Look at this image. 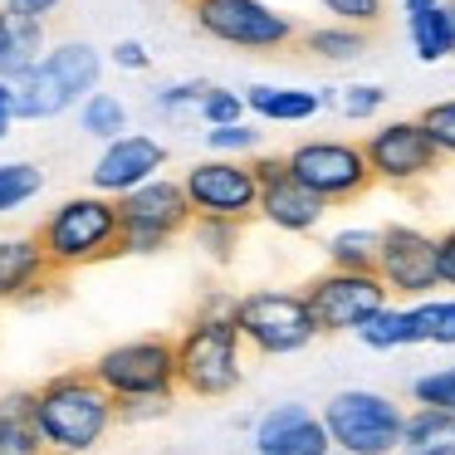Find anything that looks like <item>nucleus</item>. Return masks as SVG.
Segmentation results:
<instances>
[{"label":"nucleus","mask_w":455,"mask_h":455,"mask_svg":"<svg viewBox=\"0 0 455 455\" xmlns=\"http://www.w3.org/2000/svg\"><path fill=\"white\" fill-rule=\"evenodd\" d=\"M30 396H35V426H40L50 455H84L93 445H103V435L118 426V402L89 367L54 372Z\"/></svg>","instance_id":"f257e3e1"},{"label":"nucleus","mask_w":455,"mask_h":455,"mask_svg":"<svg viewBox=\"0 0 455 455\" xmlns=\"http://www.w3.org/2000/svg\"><path fill=\"white\" fill-rule=\"evenodd\" d=\"M44 259H50L60 275L84 265H103V259L123 255V216L113 196H69L40 220L35 230Z\"/></svg>","instance_id":"f03ea898"},{"label":"nucleus","mask_w":455,"mask_h":455,"mask_svg":"<svg viewBox=\"0 0 455 455\" xmlns=\"http://www.w3.org/2000/svg\"><path fill=\"white\" fill-rule=\"evenodd\" d=\"M177 372L181 392L201 402H220L245 377V338L235 328V314H196L177 333Z\"/></svg>","instance_id":"7ed1b4c3"},{"label":"nucleus","mask_w":455,"mask_h":455,"mask_svg":"<svg viewBox=\"0 0 455 455\" xmlns=\"http://www.w3.org/2000/svg\"><path fill=\"white\" fill-rule=\"evenodd\" d=\"M323 426L333 435V451L343 455H402L406 411L387 392L372 387H343L323 402Z\"/></svg>","instance_id":"20e7f679"},{"label":"nucleus","mask_w":455,"mask_h":455,"mask_svg":"<svg viewBox=\"0 0 455 455\" xmlns=\"http://www.w3.org/2000/svg\"><path fill=\"white\" fill-rule=\"evenodd\" d=\"M235 328L245 338V347H255L259 357L304 353L318 338V323H314V308H308L304 289H250V294H240Z\"/></svg>","instance_id":"39448f33"},{"label":"nucleus","mask_w":455,"mask_h":455,"mask_svg":"<svg viewBox=\"0 0 455 455\" xmlns=\"http://www.w3.org/2000/svg\"><path fill=\"white\" fill-rule=\"evenodd\" d=\"M196 30L226 50H250V54H279L299 44V25L279 15L265 0H191L187 5Z\"/></svg>","instance_id":"423d86ee"},{"label":"nucleus","mask_w":455,"mask_h":455,"mask_svg":"<svg viewBox=\"0 0 455 455\" xmlns=\"http://www.w3.org/2000/svg\"><path fill=\"white\" fill-rule=\"evenodd\" d=\"M89 372L113 392V402H128V396H177L181 392L177 338H128V343L93 357Z\"/></svg>","instance_id":"0eeeda50"},{"label":"nucleus","mask_w":455,"mask_h":455,"mask_svg":"<svg viewBox=\"0 0 455 455\" xmlns=\"http://www.w3.org/2000/svg\"><path fill=\"white\" fill-rule=\"evenodd\" d=\"M294 181H304L318 201L328 206H347V201L367 196L377 187L372 167H367L363 142H343V138H308L299 148L284 152Z\"/></svg>","instance_id":"6e6552de"},{"label":"nucleus","mask_w":455,"mask_h":455,"mask_svg":"<svg viewBox=\"0 0 455 455\" xmlns=\"http://www.w3.org/2000/svg\"><path fill=\"white\" fill-rule=\"evenodd\" d=\"M304 299L314 308L318 333H357L367 318L392 304V294L377 279V269H333V265L308 279Z\"/></svg>","instance_id":"1a4fd4ad"},{"label":"nucleus","mask_w":455,"mask_h":455,"mask_svg":"<svg viewBox=\"0 0 455 455\" xmlns=\"http://www.w3.org/2000/svg\"><path fill=\"white\" fill-rule=\"evenodd\" d=\"M181 187H187L196 220H235V226H245V220L259 216V181L250 162L206 157L181 177Z\"/></svg>","instance_id":"9d476101"},{"label":"nucleus","mask_w":455,"mask_h":455,"mask_svg":"<svg viewBox=\"0 0 455 455\" xmlns=\"http://www.w3.org/2000/svg\"><path fill=\"white\" fill-rule=\"evenodd\" d=\"M377 279L392 299H431L441 289V235H426L416 226H387L377 250Z\"/></svg>","instance_id":"9b49d317"},{"label":"nucleus","mask_w":455,"mask_h":455,"mask_svg":"<svg viewBox=\"0 0 455 455\" xmlns=\"http://www.w3.org/2000/svg\"><path fill=\"white\" fill-rule=\"evenodd\" d=\"M367 167L382 187H416V181L435 177L441 172V148L431 142V132L421 128V118H396L382 123L377 132L363 138Z\"/></svg>","instance_id":"f8f14e48"},{"label":"nucleus","mask_w":455,"mask_h":455,"mask_svg":"<svg viewBox=\"0 0 455 455\" xmlns=\"http://www.w3.org/2000/svg\"><path fill=\"white\" fill-rule=\"evenodd\" d=\"M167 167V148H162L157 138H142V132H123L118 142H108V148L99 152V162H93V191L99 196H128V191L148 187L157 172Z\"/></svg>","instance_id":"ddd939ff"},{"label":"nucleus","mask_w":455,"mask_h":455,"mask_svg":"<svg viewBox=\"0 0 455 455\" xmlns=\"http://www.w3.org/2000/svg\"><path fill=\"white\" fill-rule=\"evenodd\" d=\"M118 216H123V230H148V235H167L177 240L181 230H191L196 211L187 201V187L172 177H152L148 187L118 196Z\"/></svg>","instance_id":"4468645a"},{"label":"nucleus","mask_w":455,"mask_h":455,"mask_svg":"<svg viewBox=\"0 0 455 455\" xmlns=\"http://www.w3.org/2000/svg\"><path fill=\"white\" fill-rule=\"evenodd\" d=\"M255 451L259 455H333L323 416L304 402H279L255 421Z\"/></svg>","instance_id":"2eb2a0df"},{"label":"nucleus","mask_w":455,"mask_h":455,"mask_svg":"<svg viewBox=\"0 0 455 455\" xmlns=\"http://www.w3.org/2000/svg\"><path fill=\"white\" fill-rule=\"evenodd\" d=\"M60 269L44 259L40 240L35 235H11L0 240V304H25V299H40L44 289L60 284Z\"/></svg>","instance_id":"dca6fc26"},{"label":"nucleus","mask_w":455,"mask_h":455,"mask_svg":"<svg viewBox=\"0 0 455 455\" xmlns=\"http://www.w3.org/2000/svg\"><path fill=\"white\" fill-rule=\"evenodd\" d=\"M323 211H328V201H318L304 181H294V172H279L275 181L259 187V220H269V226L284 230V235H308V230H318Z\"/></svg>","instance_id":"f3484780"},{"label":"nucleus","mask_w":455,"mask_h":455,"mask_svg":"<svg viewBox=\"0 0 455 455\" xmlns=\"http://www.w3.org/2000/svg\"><path fill=\"white\" fill-rule=\"evenodd\" d=\"M44 69L54 74V79L69 89V99L74 103H84V99H93L99 93V79H103V54L93 50L89 40H64V44H54L50 54H44Z\"/></svg>","instance_id":"a211bd4d"},{"label":"nucleus","mask_w":455,"mask_h":455,"mask_svg":"<svg viewBox=\"0 0 455 455\" xmlns=\"http://www.w3.org/2000/svg\"><path fill=\"white\" fill-rule=\"evenodd\" d=\"M44 54H50L44 50V20H20V15L0 11V79L15 84Z\"/></svg>","instance_id":"6ab92c4d"},{"label":"nucleus","mask_w":455,"mask_h":455,"mask_svg":"<svg viewBox=\"0 0 455 455\" xmlns=\"http://www.w3.org/2000/svg\"><path fill=\"white\" fill-rule=\"evenodd\" d=\"M245 108L265 123H308L314 113H323V89H275V84H250Z\"/></svg>","instance_id":"aec40b11"},{"label":"nucleus","mask_w":455,"mask_h":455,"mask_svg":"<svg viewBox=\"0 0 455 455\" xmlns=\"http://www.w3.org/2000/svg\"><path fill=\"white\" fill-rule=\"evenodd\" d=\"M69 108H74L69 89H64V84L44 69V60L15 79V118H20V123H44V118L69 113Z\"/></svg>","instance_id":"412c9836"},{"label":"nucleus","mask_w":455,"mask_h":455,"mask_svg":"<svg viewBox=\"0 0 455 455\" xmlns=\"http://www.w3.org/2000/svg\"><path fill=\"white\" fill-rule=\"evenodd\" d=\"M402 455H455V411L411 406L402 431Z\"/></svg>","instance_id":"4be33fe9"},{"label":"nucleus","mask_w":455,"mask_h":455,"mask_svg":"<svg viewBox=\"0 0 455 455\" xmlns=\"http://www.w3.org/2000/svg\"><path fill=\"white\" fill-rule=\"evenodd\" d=\"M0 455H50L40 426H35V396L30 392H11L0 402Z\"/></svg>","instance_id":"5701e85b"},{"label":"nucleus","mask_w":455,"mask_h":455,"mask_svg":"<svg viewBox=\"0 0 455 455\" xmlns=\"http://www.w3.org/2000/svg\"><path fill=\"white\" fill-rule=\"evenodd\" d=\"M406 35H411V50L421 64H441L455 54V5H435L426 15H411L406 20Z\"/></svg>","instance_id":"b1692460"},{"label":"nucleus","mask_w":455,"mask_h":455,"mask_svg":"<svg viewBox=\"0 0 455 455\" xmlns=\"http://www.w3.org/2000/svg\"><path fill=\"white\" fill-rule=\"evenodd\" d=\"M299 50L328 64H347L367 54V30H357V25H318V30L299 35Z\"/></svg>","instance_id":"393cba45"},{"label":"nucleus","mask_w":455,"mask_h":455,"mask_svg":"<svg viewBox=\"0 0 455 455\" xmlns=\"http://www.w3.org/2000/svg\"><path fill=\"white\" fill-rule=\"evenodd\" d=\"M328 265L333 269H377V250H382V230L372 226H343L328 235Z\"/></svg>","instance_id":"a878e982"},{"label":"nucleus","mask_w":455,"mask_h":455,"mask_svg":"<svg viewBox=\"0 0 455 455\" xmlns=\"http://www.w3.org/2000/svg\"><path fill=\"white\" fill-rule=\"evenodd\" d=\"M357 338H363L372 353H392V347H411L416 343V328H411V308L402 304H387L382 314H372L363 328H357Z\"/></svg>","instance_id":"bb28decb"},{"label":"nucleus","mask_w":455,"mask_h":455,"mask_svg":"<svg viewBox=\"0 0 455 455\" xmlns=\"http://www.w3.org/2000/svg\"><path fill=\"white\" fill-rule=\"evenodd\" d=\"M79 123L89 138H99L103 148L108 142L123 138V128H128V103L118 99V93H93V99L79 103Z\"/></svg>","instance_id":"cd10ccee"},{"label":"nucleus","mask_w":455,"mask_h":455,"mask_svg":"<svg viewBox=\"0 0 455 455\" xmlns=\"http://www.w3.org/2000/svg\"><path fill=\"white\" fill-rule=\"evenodd\" d=\"M411 328H416V343L455 347V294L451 299H421V304H411Z\"/></svg>","instance_id":"c85d7f7f"},{"label":"nucleus","mask_w":455,"mask_h":455,"mask_svg":"<svg viewBox=\"0 0 455 455\" xmlns=\"http://www.w3.org/2000/svg\"><path fill=\"white\" fill-rule=\"evenodd\" d=\"M44 187V172L35 162H0V216L25 201H35Z\"/></svg>","instance_id":"c756f323"},{"label":"nucleus","mask_w":455,"mask_h":455,"mask_svg":"<svg viewBox=\"0 0 455 455\" xmlns=\"http://www.w3.org/2000/svg\"><path fill=\"white\" fill-rule=\"evenodd\" d=\"M240 230L235 220H191V240H196V250H206L216 265H230L240 250Z\"/></svg>","instance_id":"7c9ffc66"},{"label":"nucleus","mask_w":455,"mask_h":455,"mask_svg":"<svg viewBox=\"0 0 455 455\" xmlns=\"http://www.w3.org/2000/svg\"><path fill=\"white\" fill-rule=\"evenodd\" d=\"M411 402L416 406H441V411H455V363L435 367V372L416 377L411 382Z\"/></svg>","instance_id":"2f4dec72"},{"label":"nucleus","mask_w":455,"mask_h":455,"mask_svg":"<svg viewBox=\"0 0 455 455\" xmlns=\"http://www.w3.org/2000/svg\"><path fill=\"white\" fill-rule=\"evenodd\" d=\"M206 142H211L216 157H235V162L259 157V132L250 128V123H235V128H211Z\"/></svg>","instance_id":"473e14b6"},{"label":"nucleus","mask_w":455,"mask_h":455,"mask_svg":"<svg viewBox=\"0 0 455 455\" xmlns=\"http://www.w3.org/2000/svg\"><path fill=\"white\" fill-rule=\"evenodd\" d=\"M318 5L333 15V25H357V30H372L387 15V0H318Z\"/></svg>","instance_id":"72a5a7b5"},{"label":"nucleus","mask_w":455,"mask_h":455,"mask_svg":"<svg viewBox=\"0 0 455 455\" xmlns=\"http://www.w3.org/2000/svg\"><path fill=\"white\" fill-rule=\"evenodd\" d=\"M382 103H387V89H377V84H347V89H338V108H343V118H353V123L377 118Z\"/></svg>","instance_id":"f704fd0d"},{"label":"nucleus","mask_w":455,"mask_h":455,"mask_svg":"<svg viewBox=\"0 0 455 455\" xmlns=\"http://www.w3.org/2000/svg\"><path fill=\"white\" fill-rule=\"evenodd\" d=\"M201 118H206V128H235V123H245V93H230V89L211 84L206 103H201Z\"/></svg>","instance_id":"c9c22d12"},{"label":"nucleus","mask_w":455,"mask_h":455,"mask_svg":"<svg viewBox=\"0 0 455 455\" xmlns=\"http://www.w3.org/2000/svg\"><path fill=\"white\" fill-rule=\"evenodd\" d=\"M421 128L431 132V142L441 148V157H455V99H441L421 113Z\"/></svg>","instance_id":"e433bc0d"},{"label":"nucleus","mask_w":455,"mask_h":455,"mask_svg":"<svg viewBox=\"0 0 455 455\" xmlns=\"http://www.w3.org/2000/svg\"><path fill=\"white\" fill-rule=\"evenodd\" d=\"M206 93H211V84H201V79H181V84H167V89L157 93V108H162V113H181V108H196V113H201Z\"/></svg>","instance_id":"4c0bfd02"},{"label":"nucleus","mask_w":455,"mask_h":455,"mask_svg":"<svg viewBox=\"0 0 455 455\" xmlns=\"http://www.w3.org/2000/svg\"><path fill=\"white\" fill-rule=\"evenodd\" d=\"M167 411H172V396H128V402H118V426L162 421Z\"/></svg>","instance_id":"58836bf2"},{"label":"nucleus","mask_w":455,"mask_h":455,"mask_svg":"<svg viewBox=\"0 0 455 455\" xmlns=\"http://www.w3.org/2000/svg\"><path fill=\"white\" fill-rule=\"evenodd\" d=\"M113 64H118V69L142 74L152 64V54H148V44H138V40H118V44H113Z\"/></svg>","instance_id":"ea45409f"},{"label":"nucleus","mask_w":455,"mask_h":455,"mask_svg":"<svg viewBox=\"0 0 455 455\" xmlns=\"http://www.w3.org/2000/svg\"><path fill=\"white\" fill-rule=\"evenodd\" d=\"M54 5H64V0H5V11L20 15V20H44Z\"/></svg>","instance_id":"a19ab883"},{"label":"nucleus","mask_w":455,"mask_h":455,"mask_svg":"<svg viewBox=\"0 0 455 455\" xmlns=\"http://www.w3.org/2000/svg\"><path fill=\"white\" fill-rule=\"evenodd\" d=\"M15 84H5L0 79V138H11V128H15Z\"/></svg>","instance_id":"79ce46f5"},{"label":"nucleus","mask_w":455,"mask_h":455,"mask_svg":"<svg viewBox=\"0 0 455 455\" xmlns=\"http://www.w3.org/2000/svg\"><path fill=\"white\" fill-rule=\"evenodd\" d=\"M441 289H455V230L441 235Z\"/></svg>","instance_id":"37998d69"},{"label":"nucleus","mask_w":455,"mask_h":455,"mask_svg":"<svg viewBox=\"0 0 455 455\" xmlns=\"http://www.w3.org/2000/svg\"><path fill=\"white\" fill-rule=\"evenodd\" d=\"M402 5H406V20H411V15H426L435 5H445V0H402Z\"/></svg>","instance_id":"c03bdc74"},{"label":"nucleus","mask_w":455,"mask_h":455,"mask_svg":"<svg viewBox=\"0 0 455 455\" xmlns=\"http://www.w3.org/2000/svg\"><path fill=\"white\" fill-rule=\"evenodd\" d=\"M177 5H191V0H177Z\"/></svg>","instance_id":"a18cd8bd"},{"label":"nucleus","mask_w":455,"mask_h":455,"mask_svg":"<svg viewBox=\"0 0 455 455\" xmlns=\"http://www.w3.org/2000/svg\"><path fill=\"white\" fill-rule=\"evenodd\" d=\"M333 455H343V451H333Z\"/></svg>","instance_id":"49530a36"}]
</instances>
